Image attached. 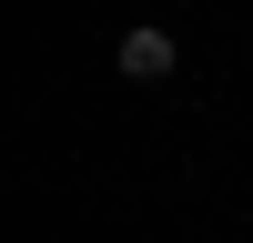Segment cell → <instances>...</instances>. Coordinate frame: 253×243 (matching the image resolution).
<instances>
[{
    "instance_id": "6da1fadb",
    "label": "cell",
    "mask_w": 253,
    "mask_h": 243,
    "mask_svg": "<svg viewBox=\"0 0 253 243\" xmlns=\"http://www.w3.org/2000/svg\"><path fill=\"white\" fill-rule=\"evenodd\" d=\"M112 71H122V81H142V91H152V81H172V71H182V40L162 31V20H132V31L112 40Z\"/></svg>"
}]
</instances>
